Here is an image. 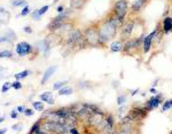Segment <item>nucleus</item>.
<instances>
[{"label": "nucleus", "instance_id": "1", "mask_svg": "<svg viewBox=\"0 0 172 134\" xmlns=\"http://www.w3.org/2000/svg\"><path fill=\"white\" fill-rule=\"evenodd\" d=\"M117 28L113 25L107 19H102L100 22V24L97 25V31H99V38H100V44L101 46L106 45L107 42H109L111 39L116 37L117 33Z\"/></svg>", "mask_w": 172, "mask_h": 134}, {"label": "nucleus", "instance_id": "2", "mask_svg": "<svg viewBox=\"0 0 172 134\" xmlns=\"http://www.w3.org/2000/svg\"><path fill=\"white\" fill-rule=\"evenodd\" d=\"M84 38L87 42V46H91V47H97V46H101L100 44V38H99V31H97V26L95 25H90L87 26L84 32Z\"/></svg>", "mask_w": 172, "mask_h": 134}, {"label": "nucleus", "instance_id": "3", "mask_svg": "<svg viewBox=\"0 0 172 134\" xmlns=\"http://www.w3.org/2000/svg\"><path fill=\"white\" fill-rule=\"evenodd\" d=\"M71 12V8L69 9V10H64V13H62V14H58L56 17H54V19H52L49 23H48V25H47V29H48V31L49 32H56L57 30L65 23V22H68V19H69V13Z\"/></svg>", "mask_w": 172, "mask_h": 134}, {"label": "nucleus", "instance_id": "4", "mask_svg": "<svg viewBox=\"0 0 172 134\" xmlns=\"http://www.w3.org/2000/svg\"><path fill=\"white\" fill-rule=\"evenodd\" d=\"M111 12L114 13L115 15H117L118 17L123 21H125L126 14L129 12V2L127 0H117L113 6Z\"/></svg>", "mask_w": 172, "mask_h": 134}, {"label": "nucleus", "instance_id": "5", "mask_svg": "<svg viewBox=\"0 0 172 134\" xmlns=\"http://www.w3.org/2000/svg\"><path fill=\"white\" fill-rule=\"evenodd\" d=\"M148 110L145 108V106L143 107H135V108H132L130 111H129V114L127 116L131 118V120L134 122V123H139V122H142L147 115H148Z\"/></svg>", "mask_w": 172, "mask_h": 134}, {"label": "nucleus", "instance_id": "6", "mask_svg": "<svg viewBox=\"0 0 172 134\" xmlns=\"http://www.w3.org/2000/svg\"><path fill=\"white\" fill-rule=\"evenodd\" d=\"M134 24H135L134 21H129V22L124 23L123 26L120 28V38L119 39H122L123 41L130 39V37H131V35H132V32L134 30Z\"/></svg>", "mask_w": 172, "mask_h": 134}, {"label": "nucleus", "instance_id": "7", "mask_svg": "<svg viewBox=\"0 0 172 134\" xmlns=\"http://www.w3.org/2000/svg\"><path fill=\"white\" fill-rule=\"evenodd\" d=\"M158 29H159V25H157V28L154 30L153 32H150L148 36H146L143 41H142V52L143 53H148L150 47H152V44H153V40L156 38V33L158 32Z\"/></svg>", "mask_w": 172, "mask_h": 134}, {"label": "nucleus", "instance_id": "8", "mask_svg": "<svg viewBox=\"0 0 172 134\" xmlns=\"http://www.w3.org/2000/svg\"><path fill=\"white\" fill-rule=\"evenodd\" d=\"M33 51V47L32 45H30L29 42L26 41H21L16 45V53L19 56H25V55H29L31 54Z\"/></svg>", "mask_w": 172, "mask_h": 134}, {"label": "nucleus", "instance_id": "9", "mask_svg": "<svg viewBox=\"0 0 172 134\" xmlns=\"http://www.w3.org/2000/svg\"><path fill=\"white\" fill-rule=\"evenodd\" d=\"M163 102V95L162 94H156L153 97H150L146 103H145V108L148 111H152L154 109H156L161 103Z\"/></svg>", "mask_w": 172, "mask_h": 134}, {"label": "nucleus", "instance_id": "10", "mask_svg": "<svg viewBox=\"0 0 172 134\" xmlns=\"http://www.w3.org/2000/svg\"><path fill=\"white\" fill-rule=\"evenodd\" d=\"M119 128L116 131L117 134H134L135 128H136V123L131 122L126 124H118Z\"/></svg>", "mask_w": 172, "mask_h": 134}, {"label": "nucleus", "instance_id": "11", "mask_svg": "<svg viewBox=\"0 0 172 134\" xmlns=\"http://www.w3.org/2000/svg\"><path fill=\"white\" fill-rule=\"evenodd\" d=\"M162 30L164 33H169L172 31V17L165 16L162 21Z\"/></svg>", "mask_w": 172, "mask_h": 134}, {"label": "nucleus", "instance_id": "12", "mask_svg": "<svg viewBox=\"0 0 172 134\" xmlns=\"http://www.w3.org/2000/svg\"><path fill=\"white\" fill-rule=\"evenodd\" d=\"M57 67L56 65H54V67H49L45 72H44V76H42V78H41V81H40V84L41 85H44V84H46L47 83V80L51 78V77L54 75V72L56 71Z\"/></svg>", "mask_w": 172, "mask_h": 134}, {"label": "nucleus", "instance_id": "13", "mask_svg": "<svg viewBox=\"0 0 172 134\" xmlns=\"http://www.w3.org/2000/svg\"><path fill=\"white\" fill-rule=\"evenodd\" d=\"M123 45H124V42H123L122 39H118V40H116L114 42H111L110 46H109L110 52H113V53H119V52H122L123 51Z\"/></svg>", "mask_w": 172, "mask_h": 134}, {"label": "nucleus", "instance_id": "14", "mask_svg": "<svg viewBox=\"0 0 172 134\" xmlns=\"http://www.w3.org/2000/svg\"><path fill=\"white\" fill-rule=\"evenodd\" d=\"M147 1H148V0H135L133 3H132V6H131V10H132L133 13H139V12L146 6Z\"/></svg>", "mask_w": 172, "mask_h": 134}, {"label": "nucleus", "instance_id": "15", "mask_svg": "<svg viewBox=\"0 0 172 134\" xmlns=\"http://www.w3.org/2000/svg\"><path fill=\"white\" fill-rule=\"evenodd\" d=\"M86 0H70V8L72 9H80L85 5Z\"/></svg>", "mask_w": 172, "mask_h": 134}, {"label": "nucleus", "instance_id": "16", "mask_svg": "<svg viewBox=\"0 0 172 134\" xmlns=\"http://www.w3.org/2000/svg\"><path fill=\"white\" fill-rule=\"evenodd\" d=\"M41 118L39 119V120H37L33 125H32V127H31V130H30V132L29 133H31V134H37L41 130Z\"/></svg>", "mask_w": 172, "mask_h": 134}, {"label": "nucleus", "instance_id": "17", "mask_svg": "<svg viewBox=\"0 0 172 134\" xmlns=\"http://www.w3.org/2000/svg\"><path fill=\"white\" fill-rule=\"evenodd\" d=\"M72 93H74V91H72V88H70V87H62V88H60L58 92H57L58 95H71Z\"/></svg>", "mask_w": 172, "mask_h": 134}, {"label": "nucleus", "instance_id": "18", "mask_svg": "<svg viewBox=\"0 0 172 134\" xmlns=\"http://www.w3.org/2000/svg\"><path fill=\"white\" fill-rule=\"evenodd\" d=\"M30 74H31V71H30V70H23L22 72L15 74V75H14V78H15L16 80H19V79H23V78L28 77L29 75H30Z\"/></svg>", "mask_w": 172, "mask_h": 134}, {"label": "nucleus", "instance_id": "19", "mask_svg": "<svg viewBox=\"0 0 172 134\" xmlns=\"http://www.w3.org/2000/svg\"><path fill=\"white\" fill-rule=\"evenodd\" d=\"M172 108V99L170 100H166V101H164L163 102V104H162V112H165V111H168L169 109H171Z\"/></svg>", "mask_w": 172, "mask_h": 134}, {"label": "nucleus", "instance_id": "20", "mask_svg": "<svg viewBox=\"0 0 172 134\" xmlns=\"http://www.w3.org/2000/svg\"><path fill=\"white\" fill-rule=\"evenodd\" d=\"M32 107L35 108V110H38V111L45 110V109H44V103H42L41 101H33V102H32Z\"/></svg>", "mask_w": 172, "mask_h": 134}, {"label": "nucleus", "instance_id": "21", "mask_svg": "<svg viewBox=\"0 0 172 134\" xmlns=\"http://www.w3.org/2000/svg\"><path fill=\"white\" fill-rule=\"evenodd\" d=\"M67 84H68V80H62V81H57V83H55V84L53 85V90H55V91H58L60 88L64 87V86H65Z\"/></svg>", "mask_w": 172, "mask_h": 134}, {"label": "nucleus", "instance_id": "22", "mask_svg": "<svg viewBox=\"0 0 172 134\" xmlns=\"http://www.w3.org/2000/svg\"><path fill=\"white\" fill-rule=\"evenodd\" d=\"M10 88H12V83L10 81H6V83H3L2 87H1V92L2 93H7Z\"/></svg>", "mask_w": 172, "mask_h": 134}, {"label": "nucleus", "instance_id": "23", "mask_svg": "<svg viewBox=\"0 0 172 134\" xmlns=\"http://www.w3.org/2000/svg\"><path fill=\"white\" fill-rule=\"evenodd\" d=\"M13 58V53L10 51H2L0 52V58Z\"/></svg>", "mask_w": 172, "mask_h": 134}, {"label": "nucleus", "instance_id": "24", "mask_svg": "<svg viewBox=\"0 0 172 134\" xmlns=\"http://www.w3.org/2000/svg\"><path fill=\"white\" fill-rule=\"evenodd\" d=\"M51 96H52V93H51V92H44L42 94H40L39 97H40V100H41V101L47 102V101H48V99H49Z\"/></svg>", "mask_w": 172, "mask_h": 134}, {"label": "nucleus", "instance_id": "25", "mask_svg": "<svg viewBox=\"0 0 172 134\" xmlns=\"http://www.w3.org/2000/svg\"><path fill=\"white\" fill-rule=\"evenodd\" d=\"M126 96L125 95H119V96H117V106H123L125 102H126Z\"/></svg>", "mask_w": 172, "mask_h": 134}, {"label": "nucleus", "instance_id": "26", "mask_svg": "<svg viewBox=\"0 0 172 134\" xmlns=\"http://www.w3.org/2000/svg\"><path fill=\"white\" fill-rule=\"evenodd\" d=\"M12 5L16 6V7H19V6H26V1L25 0H13Z\"/></svg>", "mask_w": 172, "mask_h": 134}, {"label": "nucleus", "instance_id": "27", "mask_svg": "<svg viewBox=\"0 0 172 134\" xmlns=\"http://www.w3.org/2000/svg\"><path fill=\"white\" fill-rule=\"evenodd\" d=\"M29 14H30V7L26 5V6H24L23 9L21 10V14H19V15H21V16H26V15H29Z\"/></svg>", "mask_w": 172, "mask_h": 134}, {"label": "nucleus", "instance_id": "28", "mask_svg": "<svg viewBox=\"0 0 172 134\" xmlns=\"http://www.w3.org/2000/svg\"><path fill=\"white\" fill-rule=\"evenodd\" d=\"M48 9H49V6H48V5H46V6L41 7L40 9H38V15L40 16V17H41V16H42L45 13H47V10H48Z\"/></svg>", "mask_w": 172, "mask_h": 134}, {"label": "nucleus", "instance_id": "29", "mask_svg": "<svg viewBox=\"0 0 172 134\" xmlns=\"http://www.w3.org/2000/svg\"><path fill=\"white\" fill-rule=\"evenodd\" d=\"M12 87L14 90H21L22 88V84L19 83V80H15L14 83H12Z\"/></svg>", "mask_w": 172, "mask_h": 134}, {"label": "nucleus", "instance_id": "30", "mask_svg": "<svg viewBox=\"0 0 172 134\" xmlns=\"http://www.w3.org/2000/svg\"><path fill=\"white\" fill-rule=\"evenodd\" d=\"M10 118L12 119H17L19 118V111L16 109H14V110L10 111Z\"/></svg>", "mask_w": 172, "mask_h": 134}, {"label": "nucleus", "instance_id": "31", "mask_svg": "<svg viewBox=\"0 0 172 134\" xmlns=\"http://www.w3.org/2000/svg\"><path fill=\"white\" fill-rule=\"evenodd\" d=\"M22 127H23V125H22L21 123H19V124H16V125H13V126H12V128H13L14 131H17V132L22 131Z\"/></svg>", "mask_w": 172, "mask_h": 134}, {"label": "nucleus", "instance_id": "32", "mask_svg": "<svg viewBox=\"0 0 172 134\" xmlns=\"http://www.w3.org/2000/svg\"><path fill=\"white\" fill-rule=\"evenodd\" d=\"M33 114H35V110L29 109V108H26V109H25V111H24V115L26 116V117H30V116H32Z\"/></svg>", "mask_w": 172, "mask_h": 134}, {"label": "nucleus", "instance_id": "33", "mask_svg": "<svg viewBox=\"0 0 172 134\" xmlns=\"http://www.w3.org/2000/svg\"><path fill=\"white\" fill-rule=\"evenodd\" d=\"M25 109H26V108H25L24 106H19V107L16 108V110L19 111V114H24V111H25Z\"/></svg>", "mask_w": 172, "mask_h": 134}, {"label": "nucleus", "instance_id": "34", "mask_svg": "<svg viewBox=\"0 0 172 134\" xmlns=\"http://www.w3.org/2000/svg\"><path fill=\"white\" fill-rule=\"evenodd\" d=\"M12 42V39L10 38H8V37H0V44L1 42Z\"/></svg>", "mask_w": 172, "mask_h": 134}, {"label": "nucleus", "instance_id": "35", "mask_svg": "<svg viewBox=\"0 0 172 134\" xmlns=\"http://www.w3.org/2000/svg\"><path fill=\"white\" fill-rule=\"evenodd\" d=\"M57 13L58 14H62V13H64V10H65V8H64V6H62V5H60L58 7H57Z\"/></svg>", "mask_w": 172, "mask_h": 134}, {"label": "nucleus", "instance_id": "36", "mask_svg": "<svg viewBox=\"0 0 172 134\" xmlns=\"http://www.w3.org/2000/svg\"><path fill=\"white\" fill-rule=\"evenodd\" d=\"M69 133H70V134H80V133H79V132H78V130H77V128H76V127H75V126L70 128V131H69Z\"/></svg>", "mask_w": 172, "mask_h": 134}, {"label": "nucleus", "instance_id": "37", "mask_svg": "<svg viewBox=\"0 0 172 134\" xmlns=\"http://www.w3.org/2000/svg\"><path fill=\"white\" fill-rule=\"evenodd\" d=\"M32 17H33L35 19H40V16L38 15V9H36V10L32 13Z\"/></svg>", "mask_w": 172, "mask_h": 134}, {"label": "nucleus", "instance_id": "38", "mask_svg": "<svg viewBox=\"0 0 172 134\" xmlns=\"http://www.w3.org/2000/svg\"><path fill=\"white\" fill-rule=\"evenodd\" d=\"M23 30H24V32H25V33H32V29H31L30 26H24V29H23Z\"/></svg>", "mask_w": 172, "mask_h": 134}, {"label": "nucleus", "instance_id": "39", "mask_svg": "<svg viewBox=\"0 0 172 134\" xmlns=\"http://www.w3.org/2000/svg\"><path fill=\"white\" fill-rule=\"evenodd\" d=\"M47 103H48V104H54V97H53V96H51V97L48 99Z\"/></svg>", "mask_w": 172, "mask_h": 134}, {"label": "nucleus", "instance_id": "40", "mask_svg": "<svg viewBox=\"0 0 172 134\" xmlns=\"http://www.w3.org/2000/svg\"><path fill=\"white\" fill-rule=\"evenodd\" d=\"M149 92H150L152 94H154V95H156V94H157V91H156V88H155V87H152V88L149 90Z\"/></svg>", "mask_w": 172, "mask_h": 134}, {"label": "nucleus", "instance_id": "41", "mask_svg": "<svg viewBox=\"0 0 172 134\" xmlns=\"http://www.w3.org/2000/svg\"><path fill=\"white\" fill-rule=\"evenodd\" d=\"M37 134H52L51 132H47V131H45V130H40Z\"/></svg>", "mask_w": 172, "mask_h": 134}, {"label": "nucleus", "instance_id": "42", "mask_svg": "<svg viewBox=\"0 0 172 134\" xmlns=\"http://www.w3.org/2000/svg\"><path fill=\"white\" fill-rule=\"evenodd\" d=\"M124 110H125V107H124V106H120V108L118 109V114H122Z\"/></svg>", "mask_w": 172, "mask_h": 134}, {"label": "nucleus", "instance_id": "43", "mask_svg": "<svg viewBox=\"0 0 172 134\" xmlns=\"http://www.w3.org/2000/svg\"><path fill=\"white\" fill-rule=\"evenodd\" d=\"M138 92H139V88H136V90H134L131 92V95H135V94H138Z\"/></svg>", "mask_w": 172, "mask_h": 134}, {"label": "nucleus", "instance_id": "44", "mask_svg": "<svg viewBox=\"0 0 172 134\" xmlns=\"http://www.w3.org/2000/svg\"><path fill=\"white\" fill-rule=\"evenodd\" d=\"M6 132H7V128H1L0 130V134H5Z\"/></svg>", "mask_w": 172, "mask_h": 134}, {"label": "nucleus", "instance_id": "45", "mask_svg": "<svg viewBox=\"0 0 172 134\" xmlns=\"http://www.w3.org/2000/svg\"><path fill=\"white\" fill-rule=\"evenodd\" d=\"M156 85H157V80H155V81H154V83H153V87H155Z\"/></svg>", "mask_w": 172, "mask_h": 134}, {"label": "nucleus", "instance_id": "46", "mask_svg": "<svg viewBox=\"0 0 172 134\" xmlns=\"http://www.w3.org/2000/svg\"><path fill=\"white\" fill-rule=\"evenodd\" d=\"M5 120V117H0V123H2Z\"/></svg>", "mask_w": 172, "mask_h": 134}, {"label": "nucleus", "instance_id": "47", "mask_svg": "<svg viewBox=\"0 0 172 134\" xmlns=\"http://www.w3.org/2000/svg\"><path fill=\"white\" fill-rule=\"evenodd\" d=\"M85 134H97V133H93V132H88V131H86V133Z\"/></svg>", "mask_w": 172, "mask_h": 134}, {"label": "nucleus", "instance_id": "48", "mask_svg": "<svg viewBox=\"0 0 172 134\" xmlns=\"http://www.w3.org/2000/svg\"><path fill=\"white\" fill-rule=\"evenodd\" d=\"M170 134H172V131H171V132H170Z\"/></svg>", "mask_w": 172, "mask_h": 134}, {"label": "nucleus", "instance_id": "49", "mask_svg": "<svg viewBox=\"0 0 172 134\" xmlns=\"http://www.w3.org/2000/svg\"><path fill=\"white\" fill-rule=\"evenodd\" d=\"M171 3H172V0H171Z\"/></svg>", "mask_w": 172, "mask_h": 134}]
</instances>
